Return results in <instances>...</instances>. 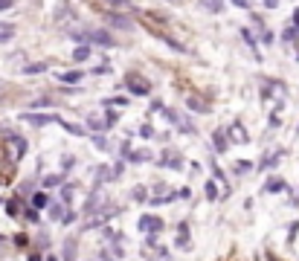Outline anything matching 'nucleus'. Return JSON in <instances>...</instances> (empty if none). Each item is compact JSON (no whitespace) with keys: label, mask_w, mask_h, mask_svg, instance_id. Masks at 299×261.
Listing matches in <instances>:
<instances>
[{"label":"nucleus","mask_w":299,"mask_h":261,"mask_svg":"<svg viewBox=\"0 0 299 261\" xmlns=\"http://www.w3.org/2000/svg\"><path fill=\"white\" fill-rule=\"evenodd\" d=\"M105 24L114 26V29H134V21L128 18V15H119V12H105Z\"/></svg>","instance_id":"nucleus-1"},{"label":"nucleus","mask_w":299,"mask_h":261,"mask_svg":"<svg viewBox=\"0 0 299 261\" xmlns=\"http://www.w3.org/2000/svg\"><path fill=\"white\" fill-rule=\"evenodd\" d=\"M139 232H148V235H157L163 229V218H154V215H142L139 218Z\"/></svg>","instance_id":"nucleus-2"},{"label":"nucleus","mask_w":299,"mask_h":261,"mask_svg":"<svg viewBox=\"0 0 299 261\" xmlns=\"http://www.w3.org/2000/svg\"><path fill=\"white\" fill-rule=\"evenodd\" d=\"M84 38H87L90 44H99V47H114V44H116L114 35H111V32H105V29H90Z\"/></svg>","instance_id":"nucleus-3"},{"label":"nucleus","mask_w":299,"mask_h":261,"mask_svg":"<svg viewBox=\"0 0 299 261\" xmlns=\"http://www.w3.org/2000/svg\"><path fill=\"white\" fill-rule=\"evenodd\" d=\"M125 84H128V90H131V93H137V96H145L151 90V84L145 82V79H134V76H128Z\"/></svg>","instance_id":"nucleus-4"},{"label":"nucleus","mask_w":299,"mask_h":261,"mask_svg":"<svg viewBox=\"0 0 299 261\" xmlns=\"http://www.w3.org/2000/svg\"><path fill=\"white\" fill-rule=\"evenodd\" d=\"M265 191H267V194H279V191H288V183H285L282 177H270V180L265 183Z\"/></svg>","instance_id":"nucleus-5"},{"label":"nucleus","mask_w":299,"mask_h":261,"mask_svg":"<svg viewBox=\"0 0 299 261\" xmlns=\"http://www.w3.org/2000/svg\"><path fill=\"white\" fill-rule=\"evenodd\" d=\"M26 122H32V125H46V122H61V116H44V113H23Z\"/></svg>","instance_id":"nucleus-6"},{"label":"nucleus","mask_w":299,"mask_h":261,"mask_svg":"<svg viewBox=\"0 0 299 261\" xmlns=\"http://www.w3.org/2000/svg\"><path fill=\"white\" fill-rule=\"evenodd\" d=\"M212 143H215V151H218V154H224V151L230 148V143H227V134H224V130H215V134H212Z\"/></svg>","instance_id":"nucleus-7"},{"label":"nucleus","mask_w":299,"mask_h":261,"mask_svg":"<svg viewBox=\"0 0 299 261\" xmlns=\"http://www.w3.org/2000/svg\"><path fill=\"white\" fill-rule=\"evenodd\" d=\"M58 79H61L64 84H79L81 79H84V73H81V70H67V73H61Z\"/></svg>","instance_id":"nucleus-8"},{"label":"nucleus","mask_w":299,"mask_h":261,"mask_svg":"<svg viewBox=\"0 0 299 261\" xmlns=\"http://www.w3.org/2000/svg\"><path fill=\"white\" fill-rule=\"evenodd\" d=\"M230 137H232V140H238V143H247V140H250V137H247V130L241 128V122H232V125H230Z\"/></svg>","instance_id":"nucleus-9"},{"label":"nucleus","mask_w":299,"mask_h":261,"mask_svg":"<svg viewBox=\"0 0 299 261\" xmlns=\"http://www.w3.org/2000/svg\"><path fill=\"white\" fill-rule=\"evenodd\" d=\"M186 105L192 107V110H197V113H207V110H209V105H207V102H201L197 96H189V99H186Z\"/></svg>","instance_id":"nucleus-10"},{"label":"nucleus","mask_w":299,"mask_h":261,"mask_svg":"<svg viewBox=\"0 0 299 261\" xmlns=\"http://www.w3.org/2000/svg\"><path fill=\"white\" fill-rule=\"evenodd\" d=\"M87 58H90V47L87 44H79L73 49V61H87Z\"/></svg>","instance_id":"nucleus-11"},{"label":"nucleus","mask_w":299,"mask_h":261,"mask_svg":"<svg viewBox=\"0 0 299 261\" xmlns=\"http://www.w3.org/2000/svg\"><path fill=\"white\" fill-rule=\"evenodd\" d=\"M166 163H169L174 171H180V168H183V160H180L177 154H163V166H166Z\"/></svg>","instance_id":"nucleus-12"},{"label":"nucleus","mask_w":299,"mask_h":261,"mask_svg":"<svg viewBox=\"0 0 299 261\" xmlns=\"http://www.w3.org/2000/svg\"><path fill=\"white\" fill-rule=\"evenodd\" d=\"M23 73H26V76H38V73H46V64H44V61H35V64H26V67H23Z\"/></svg>","instance_id":"nucleus-13"},{"label":"nucleus","mask_w":299,"mask_h":261,"mask_svg":"<svg viewBox=\"0 0 299 261\" xmlns=\"http://www.w3.org/2000/svg\"><path fill=\"white\" fill-rule=\"evenodd\" d=\"M201 3H204V9H209V12H215V15L224 9V0H201Z\"/></svg>","instance_id":"nucleus-14"},{"label":"nucleus","mask_w":299,"mask_h":261,"mask_svg":"<svg viewBox=\"0 0 299 261\" xmlns=\"http://www.w3.org/2000/svg\"><path fill=\"white\" fill-rule=\"evenodd\" d=\"M102 3H108L116 12H119V9H131V0H102Z\"/></svg>","instance_id":"nucleus-15"},{"label":"nucleus","mask_w":299,"mask_h":261,"mask_svg":"<svg viewBox=\"0 0 299 261\" xmlns=\"http://www.w3.org/2000/svg\"><path fill=\"white\" fill-rule=\"evenodd\" d=\"M87 128H90V130H99V134H102V130L108 128V122H102V119L90 116V119H87Z\"/></svg>","instance_id":"nucleus-16"},{"label":"nucleus","mask_w":299,"mask_h":261,"mask_svg":"<svg viewBox=\"0 0 299 261\" xmlns=\"http://www.w3.org/2000/svg\"><path fill=\"white\" fill-rule=\"evenodd\" d=\"M61 128L70 130V134H76V137H81V134H84V128H81V125H73V122H64V119H61Z\"/></svg>","instance_id":"nucleus-17"},{"label":"nucleus","mask_w":299,"mask_h":261,"mask_svg":"<svg viewBox=\"0 0 299 261\" xmlns=\"http://www.w3.org/2000/svg\"><path fill=\"white\" fill-rule=\"evenodd\" d=\"M46 203H49V198H46L44 191H38V194L32 198V206H35V209H41V206H46Z\"/></svg>","instance_id":"nucleus-18"},{"label":"nucleus","mask_w":299,"mask_h":261,"mask_svg":"<svg viewBox=\"0 0 299 261\" xmlns=\"http://www.w3.org/2000/svg\"><path fill=\"white\" fill-rule=\"evenodd\" d=\"M6 212H9V218H21V206H18V201L6 203Z\"/></svg>","instance_id":"nucleus-19"},{"label":"nucleus","mask_w":299,"mask_h":261,"mask_svg":"<svg viewBox=\"0 0 299 261\" xmlns=\"http://www.w3.org/2000/svg\"><path fill=\"white\" fill-rule=\"evenodd\" d=\"M279 157H282V151H276V154H270V157H265V163H262V168H273L279 163Z\"/></svg>","instance_id":"nucleus-20"},{"label":"nucleus","mask_w":299,"mask_h":261,"mask_svg":"<svg viewBox=\"0 0 299 261\" xmlns=\"http://www.w3.org/2000/svg\"><path fill=\"white\" fill-rule=\"evenodd\" d=\"M64 258H67V261L76 258V241H67V247H64Z\"/></svg>","instance_id":"nucleus-21"},{"label":"nucleus","mask_w":299,"mask_h":261,"mask_svg":"<svg viewBox=\"0 0 299 261\" xmlns=\"http://www.w3.org/2000/svg\"><path fill=\"white\" fill-rule=\"evenodd\" d=\"M215 198H218V186L209 180V183H207V201H215Z\"/></svg>","instance_id":"nucleus-22"},{"label":"nucleus","mask_w":299,"mask_h":261,"mask_svg":"<svg viewBox=\"0 0 299 261\" xmlns=\"http://www.w3.org/2000/svg\"><path fill=\"white\" fill-rule=\"evenodd\" d=\"M131 160H134V163H142V160H151V154H148V151H134Z\"/></svg>","instance_id":"nucleus-23"},{"label":"nucleus","mask_w":299,"mask_h":261,"mask_svg":"<svg viewBox=\"0 0 299 261\" xmlns=\"http://www.w3.org/2000/svg\"><path fill=\"white\" fill-rule=\"evenodd\" d=\"M49 218H53V221H58V218H61V206H58V203H53V206H49Z\"/></svg>","instance_id":"nucleus-24"},{"label":"nucleus","mask_w":299,"mask_h":261,"mask_svg":"<svg viewBox=\"0 0 299 261\" xmlns=\"http://www.w3.org/2000/svg\"><path fill=\"white\" fill-rule=\"evenodd\" d=\"M23 215H26V221H32V224H38V209H35V206H32V209H26Z\"/></svg>","instance_id":"nucleus-25"},{"label":"nucleus","mask_w":299,"mask_h":261,"mask_svg":"<svg viewBox=\"0 0 299 261\" xmlns=\"http://www.w3.org/2000/svg\"><path fill=\"white\" fill-rule=\"evenodd\" d=\"M0 29H3V26H0ZM12 35H15V29H12V26H6V29L0 32V41H9Z\"/></svg>","instance_id":"nucleus-26"},{"label":"nucleus","mask_w":299,"mask_h":261,"mask_svg":"<svg viewBox=\"0 0 299 261\" xmlns=\"http://www.w3.org/2000/svg\"><path fill=\"white\" fill-rule=\"evenodd\" d=\"M108 105H119V107H125V105H128V99H122V96H116V99H108Z\"/></svg>","instance_id":"nucleus-27"},{"label":"nucleus","mask_w":299,"mask_h":261,"mask_svg":"<svg viewBox=\"0 0 299 261\" xmlns=\"http://www.w3.org/2000/svg\"><path fill=\"white\" fill-rule=\"evenodd\" d=\"M235 171H238V174H247V171H250V163H247V160H241V163H238V168H235Z\"/></svg>","instance_id":"nucleus-28"},{"label":"nucleus","mask_w":299,"mask_h":261,"mask_svg":"<svg viewBox=\"0 0 299 261\" xmlns=\"http://www.w3.org/2000/svg\"><path fill=\"white\" fill-rule=\"evenodd\" d=\"M58 183H61V177H58V174H56V177H46V180H44L46 189H49V186H58Z\"/></svg>","instance_id":"nucleus-29"},{"label":"nucleus","mask_w":299,"mask_h":261,"mask_svg":"<svg viewBox=\"0 0 299 261\" xmlns=\"http://www.w3.org/2000/svg\"><path fill=\"white\" fill-rule=\"evenodd\" d=\"M134 198H137V201H145V198H148V194H145V189H142V186H139V189H134Z\"/></svg>","instance_id":"nucleus-30"},{"label":"nucleus","mask_w":299,"mask_h":261,"mask_svg":"<svg viewBox=\"0 0 299 261\" xmlns=\"http://www.w3.org/2000/svg\"><path fill=\"white\" fill-rule=\"evenodd\" d=\"M96 148H102V151H108V148H111V145L105 143V137H96Z\"/></svg>","instance_id":"nucleus-31"},{"label":"nucleus","mask_w":299,"mask_h":261,"mask_svg":"<svg viewBox=\"0 0 299 261\" xmlns=\"http://www.w3.org/2000/svg\"><path fill=\"white\" fill-rule=\"evenodd\" d=\"M15 244H18V247H26V244H29V238H26V235H18V238H15Z\"/></svg>","instance_id":"nucleus-32"},{"label":"nucleus","mask_w":299,"mask_h":261,"mask_svg":"<svg viewBox=\"0 0 299 261\" xmlns=\"http://www.w3.org/2000/svg\"><path fill=\"white\" fill-rule=\"evenodd\" d=\"M139 134H142V137H151V134H154V128H151V125H142V128H139Z\"/></svg>","instance_id":"nucleus-33"},{"label":"nucleus","mask_w":299,"mask_h":261,"mask_svg":"<svg viewBox=\"0 0 299 261\" xmlns=\"http://www.w3.org/2000/svg\"><path fill=\"white\" fill-rule=\"evenodd\" d=\"M12 3H15V0H0V12H6V9H12Z\"/></svg>","instance_id":"nucleus-34"},{"label":"nucleus","mask_w":299,"mask_h":261,"mask_svg":"<svg viewBox=\"0 0 299 261\" xmlns=\"http://www.w3.org/2000/svg\"><path fill=\"white\" fill-rule=\"evenodd\" d=\"M70 191H73V186H64V189H61V198H64V201H70Z\"/></svg>","instance_id":"nucleus-35"},{"label":"nucleus","mask_w":299,"mask_h":261,"mask_svg":"<svg viewBox=\"0 0 299 261\" xmlns=\"http://www.w3.org/2000/svg\"><path fill=\"white\" fill-rule=\"evenodd\" d=\"M265 6H267V9H276V6H279V0H265Z\"/></svg>","instance_id":"nucleus-36"},{"label":"nucleus","mask_w":299,"mask_h":261,"mask_svg":"<svg viewBox=\"0 0 299 261\" xmlns=\"http://www.w3.org/2000/svg\"><path fill=\"white\" fill-rule=\"evenodd\" d=\"M232 3H235L238 9H247V0H232Z\"/></svg>","instance_id":"nucleus-37"},{"label":"nucleus","mask_w":299,"mask_h":261,"mask_svg":"<svg viewBox=\"0 0 299 261\" xmlns=\"http://www.w3.org/2000/svg\"><path fill=\"white\" fill-rule=\"evenodd\" d=\"M293 24L299 26V9H296V12H293Z\"/></svg>","instance_id":"nucleus-38"},{"label":"nucleus","mask_w":299,"mask_h":261,"mask_svg":"<svg viewBox=\"0 0 299 261\" xmlns=\"http://www.w3.org/2000/svg\"><path fill=\"white\" fill-rule=\"evenodd\" d=\"M44 261H58V258H56V255H53V252H49V255H46V258H44Z\"/></svg>","instance_id":"nucleus-39"},{"label":"nucleus","mask_w":299,"mask_h":261,"mask_svg":"<svg viewBox=\"0 0 299 261\" xmlns=\"http://www.w3.org/2000/svg\"><path fill=\"white\" fill-rule=\"evenodd\" d=\"M172 3H177V0H172Z\"/></svg>","instance_id":"nucleus-40"}]
</instances>
